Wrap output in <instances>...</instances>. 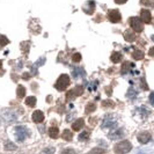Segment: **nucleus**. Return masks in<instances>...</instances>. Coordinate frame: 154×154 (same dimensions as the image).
Here are the masks:
<instances>
[{
    "instance_id": "f257e3e1",
    "label": "nucleus",
    "mask_w": 154,
    "mask_h": 154,
    "mask_svg": "<svg viewBox=\"0 0 154 154\" xmlns=\"http://www.w3.org/2000/svg\"><path fill=\"white\" fill-rule=\"evenodd\" d=\"M131 149H132L131 143L128 141V140H123V141L118 143L115 146V148H114V151H115L116 154H125V153H128V152H130Z\"/></svg>"
},
{
    "instance_id": "f03ea898",
    "label": "nucleus",
    "mask_w": 154,
    "mask_h": 154,
    "mask_svg": "<svg viewBox=\"0 0 154 154\" xmlns=\"http://www.w3.org/2000/svg\"><path fill=\"white\" fill-rule=\"evenodd\" d=\"M69 82H71V80H69V77L67 74H62L60 77L58 78V80H57V82H56V89H58V91H65L67 87H69Z\"/></svg>"
},
{
    "instance_id": "7ed1b4c3",
    "label": "nucleus",
    "mask_w": 154,
    "mask_h": 154,
    "mask_svg": "<svg viewBox=\"0 0 154 154\" xmlns=\"http://www.w3.org/2000/svg\"><path fill=\"white\" fill-rule=\"evenodd\" d=\"M129 22H130V26L133 29V31H136V32H141L143 29H144V22L139 17L132 16V17L129 19Z\"/></svg>"
},
{
    "instance_id": "20e7f679",
    "label": "nucleus",
    "mask_w": 154,
    "mask_h": 154,
    "mask_svg": "<svg viewBox=\"0 0 154 154\" xmlns=\"http://www.w3.org/2000/svg\"><path fill=\"white\" fill-rule=\"evenodd\" d=\"M82 93H84V88H82V86H77L75 88L71 89V91L66 94V99H67V100H73L74 97L80 96Z\"/></svg>"
},
{
    "instance_id": "39448f33",
    "label": "nucleus",
    "mask_w": 154,
    "mask_h": 154,
    "mask_svg": "<svg viewBox=\"0 0 154 154\" xmlns=\"http://www.w3.org/2000/svg\"><path fill=\"white\" fill-rule=\"evenodd\" d=\"M15 136L19 141H23L26 139V137L28 136V131L24 126H17L15 129Z\"/></svg>"
},
{
    "instance_id": "423d86ee",
    "label": "nucleus",
    "mask_w": 154,
    "mask_h": 154,
    "mask_svg": "<svg viewBox=\"0 0 154 154\" xmlns=\"http://www.w3.org/2000/svg\"><path fill=\"white\" fill-rule=\"evenodd\" d=\"M108 17H109V20H110V22L118 23L119 21H121V19H122V15H121L119 11H117V9H112V11H110V12H109Z\"/></svg>"
},
{
    "instance_id": "0eeeda50",
    "label": "nucleus",
    "mask_w": 154,
    "mask_h": 154,
    "mask_svg": "<svg viewBox=\"0 0 154 154\" xmlns=\"http://www.w3.org/2000/svg\"><path fill=\"white\" fill-rule=\"evenodd\" d=\"M140 20L144 23H151V21H152L151 12L147 11V9H143V11L140 12Z\"/></svg>"
},
{
    "instance_id": "6e6552de",
    "label": "nucleus",
    "mask_w": 154,
    "mask_h": 154,
    "mask_svg": "<svg viewBox=\"0 0 154 154\" xmlns=\"http://www.w3.org/2000/svg\"><path fill=\"white\" fill-rule=\"evenodd\" d=\"M137 139H138V141L140 144H147V143L152 139V136H151L148 132H141V133L138 134Z\"/></svg>"
},
{
    "instance_id": "1a4fd4ad",
    "label": "nucleus",
    "mask_w": 154,
    "mask_h": 154,
    "mask_svg": "<svg viewBox=\"0 0 154 154\" xmlns=\"http://www.w3.org/2000/svg\"><path fill=\"white\" fill-rule=\"evenodd\" d=\"M31 117H32V121H34L35 123H41V122L44 121V114H43L41 110L34 111V114H32Z\"/></svg>"
},
{
    "instance_id": "9d476101",
    "label": "nucleus",
    "mask_w": 154,
    "mask_h": 154,
    "mask_svg": "<svg viewBox=\"0 0 154 154\" xmlns=\"http://www.w3.org/2000/svg\"><path fill=\"white\" fill-rule=\"evenodd\" d=\"M124 38L126 39L128 42H133L136 39V32L130 30V29L125 30V32H124Z\"/></svg>"
},
{
    "instance_id": "9b49d317",
    "label": "nucleus",
    "mask_w": 154,
    "mask_h": 154,
    "mask_svg": "<svg viewBox=\"0 0 154 154\" xmlns=\"http://www.w3.org/2000/svg\"><path fill=\"white\" fill-rule=\"evenodd\" d=\"M84 125H85L84 119H82V118H80V119H78V121H75L74 123L72 124V129H73L74 131H80V130L84 128Z\"/></svg>"
},
{
    "instance_id": "f8f14e48",
    "label": "nucleus",
    "mask_w": 154,
    "mask_h": 154,
    "mask_svg": "<svg viewBox=\"0 0 154 154\" xmlns=\"http://www.w3.org/2000/svg\"><path fill=\"white\" fill-rule=\"evenodd\" d=\"M49 136H50L52 139L57 138V137L59 136V130H58V128H57V126L50 128V129H49Z\"/></svg>"
},
{
    "instance_id": "ddd939ff",
    "label": "nucleus",
    "mask_w": 154,
    "mask_h": 154,
    "mask_svg": "<svg viewBox=\"0 0 154 154\" xmlns=\"http://www.w3.org/2000/svg\"><path fill=\"white\" fill-rule=\"evenodd\" d=\"M115 125V119H111L110 116H107V118L103 122V128H112Z\"/></svg>"
},
{
    "instance_id": "4468645a",
    "label": "nucleus",
    "mask_w": 154,
    "mask_h": 154,
    "mask_svg": "<svg viewBox=\"0 0 154 154\" xmlns=\"http://www.w3.org/2000/svg\"><path fill=\"white\" fill-rule=\"evenodd\" d=\"M94 8H95V4H94L93 1H89V2H87V5H86L85 12L87 13V14H93Z\"/></svg>"
},
{
    "instance_id": "2eb2a0df",
    "label": "nucleus",
    "mask_w": 154,
    "mask_h": 154,
    "mask_svg": "<svg viewBox=\"0 0 154 154\" xmlns=\"http://www.w3.org/2000/svg\"><path fill=\"white\" fill-rule=\"evenodd\" d=\"M111 62L112 63H119L122 60V54H119V52H112L111 54Z\"/></svg>"
},
{
    "instance_id": "dca6fc26",
    "label": "nucleus",
    "mask_w": 154,
    "mask_h": 154,
    "mask_svg": "<svg viewBox=\"0 0 154 154\" xmlns=\"http://www.w3.org/2000/svg\"><path fill=\"white\" fill-rule=\"evenodd\" d=\"M62 138L64 140H72L73 134H72V132L69 131V130H64L62 133Z\"/></svg>"
},
{
    "instance_id": "f3484780",
    "label": "nucleus",
    "mask_w": 154,
    "mask_h": 154,
    "mask_svg": "<svg viewBox=\"0 0 154 154\" xmlns=\"http://www.w3.org/2000/svg\"><path fill=\"white\" fill-rule=\"evenodd\" d=\"M26 104L29 107H35L36 106V97L35 96H29L26 99Z\"/></svg>"
},
{
    "instance_id": "a211bd4d",
    "label": "nucleus",
    "mask_w": 154,
    "mask_h": 154,
    "mask_svg": "<svg viewBox=\"0 0 154 154\" xmlns=\"http://www.w3.org/2000/svg\"><path fill=\"white\" fill-rule=\"evenodd\" d=\"M16 95H17V97L19 99H22L23 96L26 95V88L23 87V86H19L17 87V91H16Z\"/></svg>"
},
{
    "instance_id": "6ab92c4d",
    "label": "nucleus",
    "mask_w": 154,
    "mask_h": 154,
    "mask_svg": "<svg viewBox=\"0 0 154 154\" xmlns=\"http://www.w3.org/2000/svg\"><path fill=\"white\" fill-rule=\"evenodd\" d=\"M133 58H134L136 60H140V59H143V58H144V52H143V51H140V50H136V51L133 52Z\"/></svg>"
},
{
    "instance_id": "aec40b11",
    "label": "nucleus",
    "mask_w": 154,
    "mask_h": 154,
    "mask_svg": "<svg viewBox=\"0 0 154 154\" xmlns=\"http://www.w3.org/2000/svg\"><path fill=\"white\" fill-rule=\"evenodd\" d=\"M72 73H73V77L74 78H79L80 75H85L84 69H74Z\"/></svg>"
},
{
    "instance_id": "412c9836",
    "label": "nucleus",
    "mask_w": 154,
    "mask_h": 154,
    "mask_svg": "<svg viewBox=\"0 0 154 154\" xmlns=\"http://www.w3.org/2000/svg\"><path fill=\"white\" fill-rule=\"evenodd\" d=\"M8 43H9V41L6 36H4V35H0V45L1 46H5L7 45Z\"/></svg>"
},
{
    "instance_id": "4be33fe9",
    "label": "nucleus",
    "mask_w": 154,
    "mask_h": 154,
    "mask_svg": "<svg viewBox=\"0 0 154 154\" xmlns=\"http://www.w3.org/2000/svg\"><path fill=\"white\" fill-rule=\"evenodd\" d=\"M95 109H96V106H95L94 103H89V104H87V107H86V112H87V114L93 112Z\"/></svg>"
},
{
    "instance_id": "5701e85b",
    "label": "nucleus",
    "mask_w": 154,
    "mask_h": 154,
    "mask_svg": "<svg viewBox=\"0 0 154 154\" xmlns=\"http://www.w3.org/2000/svg\"><path fill=\"white\" fill-rule=\"evenodd\" d=\"M89 154H107V152L102 148H94L89 152Z\"/></svg>"
},
{
    "instance_id": "b1692460",
    "label": "nucleus",
    "mask_w": 154,
    "mask_h": 154,
    "mask_svg": "<svg viewBox=\"0 0 154 154\" xmlns=\"http://www.w3.org/2000/svg\"><path fill=\"white\" fill-rule=\"evenodd\" d=\"M102 106H103V107H106V108H112V107H114V106H115V103H114V102H112V101H110V100H107V101H103V102H102Z\"/></svg>"
},
{
    "instance_id": "393cba45",
    "label": "nucleus",
    "mask_w": 154,
    "mask_h": 154,
    "mask_svg": "<svg viewBox=\"0 0 154 154\" xmlns=\"http://www.w3.org/2000/svg\"><path fill=\"white\" fill-rule=\"evenodd\" d=\"M88 137H89V132H82L80 136H79V140H87L88 139Z\"/></svg>"
},
{
    "instance_id": "a878e982",
    "label": "nucleus",
    "mask_w": 154,
    "mask_h": 154,
    "mask_svg": "<svg viewBox=\"0 0 154 154\" xmlns=\"http://www.w3.org/2000/svg\"><path fill=\"white\" fill-rule=\"evenodd\" d=\"M130 66H132L131 63H125V64H123V66H122V73H125V72H128Z\"/></svg>"
},
{
    "instance_id": "bb28decb",
    "label": "nucleus",
    "mask_w": 154,
    "mask_h": 154,
    "mask_svg": "<svg viewBox=\"0 0 154 154\" xmlns=\"http://www.w3.org/2000/svg\"><path fill=\"white\" fill-rule=\"evenodd\" d=\"M72 59H73V62H75V63L80 62V60H81V54H73V57H72Z\"/></svg>"
},
{
    "instance_id": "cd10ccee",
    "label": "nucleus",
    "mask_w": 154,
    "mask_h": 154,
    "mask_svg": "<svg viewBox=\"0 0 154 154\" xmlns=\"http://www.w3.org/2000/svg\"><path fill=\"white\" fill-rule=\"evenodd\" d=\"M62 154H75V152L73 149H71V148H66V149L63 151Z\"/></svg>"
},
{
    "instance_id": "c85d7f7f",
    "label": "nucleus",
    "mask_w": 154,
    "mask_h": 154,
    "mask_svg": "<svg viewBox=\"0 0 154 154\" xmlns=\"http://www.w3.org/2000/svg\"><path fill=\"white\" fill-rule=\"evenodd\" d=\"M141 4L145 6H152V1L151 0H141Z\"/></svg>"
},
{
    "instance_id": "c756f323",
    "label": "nucleus",
    "mask_w": 154,
    "mask_h": 154,
    "mask_svg": "<svg viewBox=\"0 0 154 154\" xmlns=\"http://www.w3.org/2000/svg\"><path fill=\"white\" fill-rule=\"evenodd\" d=\"M148 54H149V56H151V57H154V46H153V48H151V49H149Z\"/></svg>"
},
{
    "instance_id": "7c9ffc66",
    "label": "nucleus",
    "mask_w": 154,
    "mask_h": 154,
    "mask_svg": "<svg viewBox=\"0 0 154 154\" xmlns=\"http://www.w3.org/2000/svg\"><path fill=\"white\" fill-rule=\"evenodd\" d=\"M149 101H151V103L154 106V93L151 94V96H149Z\"/></svg>"
},
{
    "instance_id": "2f4dec72",
    "label": "nucleus",
    "mask_w": 154,
    "mask_h": 154,
    "mask_svg": "<svg viewBox=\"0 0 154 154\" xmlns=\"http://www.w3.org/2000/svg\"><path fill=\"white\" fill-rule=\"evenodd\" d=\"M116 4H119V5H122V4H124V2H126L128 0H115Z\"/></svg>"
},
{
    "instance_id": "473e14b6",
    "label": "nucleus",
    "mask_w": 154,
    "mask_h": 154,
    "mask_svg": "<svg viewBox=\"0 0 154 154\" xmlns=\"http://www.w3.org/2000/svg\"><path fill=\"white\" fill-rule=\"evenodd\" d=\"M1 66H2V62L0 60V69H1Z\"/></svg>"
},
{
    "instance_id": "72a5a7b5",
    "label": "nucleus",
    "mask_w": 154,
    "mask_h": 154,
    "mask_svg": "<svg viewBox=\"0 0 154 154\" xmlns=\"http://www.w3.org/2000/svg\"><path fill=\"white\" fill-rule=\"evenodd\" d=\"M152 39H153V41H154V35H153V36H152Z\"/></svg>"
}]
</instances>
